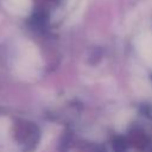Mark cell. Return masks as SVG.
I'll use <instances>...</instances> for the list:
<instances>
[{
	"mask_svg": "<svg viewBox=\"0 0 152 152\" xmlns=\"http://www.w3.org/2000/svg\"><path fill=\"white\" fill-rule=\"evenodd\" d=\"M5 6L18 14H26L31 10L32 1L31 0H4Z\"/></svg>",
	"mask_w": 152,
	"mask_h": 152,
	"instance_id": "1",
	"label": "cell"
}]
</instances>
